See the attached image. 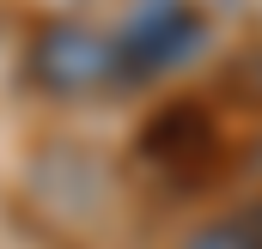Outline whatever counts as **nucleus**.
Returning a JSON list of instances; mask_svg holds the SVG:
<instances>
[{"instance_id": "obj_2", "label": "nucleus", "mask_w": 262, "mask_h": 249, "mask_svg": "<svg viewBox=\"0 0 262 249\" xmlns=\"http://www.w3.org/2000/svg\"><path fill=\"white\" fill-rule=\"evenodd\" d=\"M207 43V18L195 0H140L128 24L116 31V55H122V79H159L171 67L195 61Z\"/></svg>"}, {"instance_id": "obj_3", "label": "nucleus", "mask_w": 262, "mask_h": 249, "mask_svg": "<svg viewBox=\"0 0 262 249\" xmlns=\"http://www.w3.org/2000/svg\"><path fill=\"white\" fill-rule=\"evenodd\" d=\"M183 249H262V201H244V207L207 219Z\"/></svg>"}, {"instance_id": "obj_1", "label": "nucleus", "mask_w": 262, "mask_h": 249, "mask_svg": "<svg viewBox=\"0 0 262 249\" xmlns=\"http://www.w3.org/2000/svg\"><path fill=\"white\" fill-rule=\"evenodd\" d=\"M25 73L49 97H98V91L122 85V55H116V37L73 24V18H55L31 37Z\"/></svg>"}]
</instances>
